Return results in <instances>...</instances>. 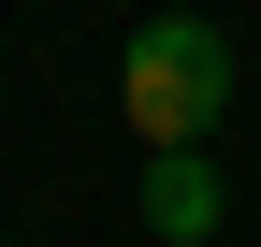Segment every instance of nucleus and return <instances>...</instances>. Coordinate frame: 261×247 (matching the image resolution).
<instances>
[{"instance_id":"nucleus-1","label":"nucleus","mask_w":261,"mask_h":247,"mask_svg":"<svg viewBox=\"0 0 261 247\" xmlns=\"http://www.w3.org/2000/svg\"><path fill=\"white\" fill-rule=\"evenodd\" d=\"M116 116H130V145H203L218 116H232V29L218 15H145L130 29V58H116Z\"/></svg>"},{"instance_id":"nucleus-2","label":"nucleus","mask_w":261,"mask_h":247,"mask_svg":"<svg viewBox=\"0 0 261 247\" xmlns=\"http://www.w3.org/2000/svg\"><path fill=\"white\" fill-rule=\"evenodd\" d=\"M145 233H160V247H203V233H218V175H203V145H160V160H145Z\"/></svg>"}]
</instances>
